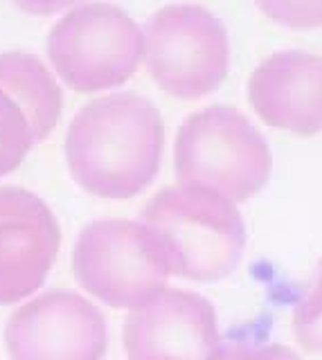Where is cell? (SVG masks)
<instances>
[{
	"label": "cell",
	"mask_w": 322,
	"mask_h": 360,
	"mask_svg": "<svg viewBox=\"0 0 322 360\" xmlns=\"http://www.w3.org/2000/svg\"><path fill=\"white\" fill-rule=\"evenodd\" d=\"M63 95L41 59L0 54V176L12 174L37 142L54 131Z\"/></svg>",
	"instance_id": "cell-10"
},
{
	"label": "cell",
	"mask_w": 322,
	"mask_h": 360,
	"mask_svg": "<svg viewBox=\"0 0 322 360\" xmlns=\"http://www.w3.org/2000/svg\"><path fill=\"white\" fill-rule=\"evenodd\" d=\"M293 331L300 347L311 354H322V259L309 288L295 304Z\"/></svg>",
	"instance_id": "cell-12"
},
{
	"label": "cell",
	"mask_w": 322,
	"mask_h": 360,
	"mask_svg": "<svg viewBox=\"0 0 322 360\" xmlns=\"http://www.w3.org/2000/svg\"><path fill=\"white\" fill-rule=\"evenodd\" d=\"M259 11L288 30L322 27V0H255Z\"/></svg>",
	"instance_id": "cell-13"
},
{
	"label": "cell",
	"mask_w": 322,
	"mask_h": 360,
	"mask_svg": "<svg viewBox=\"0 0 322 360\" xmlns=\"http://www.w3.org/2000/svg\"><path fill=\"white\" fill-rule=\"evenodd\" d=\"M165 124L147 97L117 93L93 99L70 122L65 160L75 183L102 198H133L158 176Z\"/></svg>",
	"instance_id": "cell-1"
},
{
	"label": "cell",
	"mask_w": 322,
	"mask_h": 360,
	"mask_svg": "<svg viewBox=\"0 0 322 360\" xmlns=\"http://www.w3.org/2000/svg\"><path fill=\"white\" fill-rule=\"evenodd\" d=\"M129 360H224L212 302L190 290H162L124 322Z\"/></svg>",
	"instance_id": "cell-8"
},
{
	"label": "cell",
	"mask_w": 322,
	"mask_h": 360,
	"mask_svg": "<svg viewBox=\"0 0 322 360\" xmlns=\"http://www.w3.org/2000/svg\"><path fill=\"white\" fill-rule=\"evenodd\" d=\"M248 99L273 129L311 138L322 131V56L286 50L264 59L248 82Z\"/></svg>",
	"instance_id": "cell-11"
},
{
	"label": "cell",
	"mask_w": 322,
	"mask_h": 360,
	"mask_svg": "<svg viewBox=\"0 0 322 360\" xmlns=\"http://www.w3.org/2000/svg\"><path fill=\"white\" fill-rule=\"evenodd\" d=\"M72 270L91 295L131 311L158 297L169 277L153 232L129 219L88 223L75 243Z\"/></svg>",
	"instance_id": "cell-4"
},
{
	"label": "cell",
	"mask_w": 322,
	"mask_h": 360,
	"mask_svg": "<svg viewBox=\"0 0 322 360\" xmlns=\"http://www.w3.org/2000/svg\"><path fill=\"white\" fill-rule=\"evenodd\" d=\"M12 3L32 16H50L65 7H70L72 3H77V0H12Z\"/></svg>",
	"instance_id": "cell-15"
},
{
	"label": "cell",
	"mask_w": 322,
	"mask_h": 360,
	"mask_svg": "<svg viewBox=\"0 0 322 360\" xmlns=\"http://www.w3.org/2000/svg\"><path fill=\"white\" fill-rule=\"evenodd\" d=\"M144 61L167 95L201 99L228 77V30L201 5H167L144 25Z\"/></svg>",
	"instance_id": "cell-6"
},
{
	"label": "cell",
	"mask_w": 322,
	"mask_h": 360,
	"mask_svg": "<svg viewBox=\"0 0 322 360\" xmlns=\"http://www.w3.org/2000/svg\"><path fill=\"white\" fill-rule=\"evenodd\" d=\"M169 275L219 281L232 275L246 250V223L237 202L198 185L165 187L142 210Z\"/></svg>",
	"instance_id": "cell-2"
},
{
	"label": "cell",
	"mask_w": 322,
	"mask_h": 360,
	"mask_svg": "<svg viewBox=\"0 0 322 360\" xmlns=\"http://www.w3.org/2000/svg\"><path fill=\"white\" fill-rule=\"evenodd\" d=\"M144 37L124 9L84 3L68 11L48 37V56L65 86L77 93L122 86L142 61Z\"/></svg>",
	"instance_id": "cell-5"
},
{
	"label": "cell",
	"mask_w": 322,
	"mask_h": 360,
	"mask_svg": "<svg viewBox=\"0 0 322 360\" xmlns=\"http://www.w3.org/2000/svg\"><path fill=\"white\" fill-rule=\"evenodd\" d=\"M5 342L12 360H102L108 333L93 302L70 290H52L12 313Z\"/></svg>",
	"instance_id": "cell-7"
},
{
	"label": "cell",
	"mask_w": 322,
	"mask_h": 360,
	"mask_svg": "<svg viewBox=\"0 0 322 360\" xmlns=\"http://www.w3.org/2000/svg\"><path fill=\"white\" fill-rule=\"evenodd\" d=\"M59 245L61 228L46 200L23 187H0V307L43 286Z\"/></svg>",
	"instance_id": "cell-9"
},
{
	"label": "cell",
	"mask_w": 322,
	"mask_h": 360,
	"mask_svg": "<svg viewBox=\"0 0 322 360\" xmlns=\"http://www.w3.org/2000/svg\"><path fill=\"white\" fill-rule=\"evenodd\" d=\"M174 172L179 185L207 187L243 202L269 183L273 155L246 115L214 104L181 124L174 144Z\"/></svg>",
	"instance_id": "cell-3"
},
{
	"label": "cell",
	"mask_w": 322,
	"mask_h": 360,
	"mask_svg": "<svg viewBox=\"0 0 322 360\" xmlns=\"http://www.w3.org/2000/svg\"><path fill=\"white\" fill-rule=\"evenodd\" d=\"M224 360H302L291 347L257 345V347H226Z\"/></svg>",
	"instance_id": "cell-14"
}]
</instances>
